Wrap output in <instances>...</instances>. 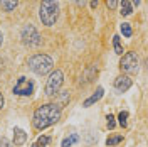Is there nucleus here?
Segmentation results:
<instances>
[{
  "instance_id": "nucleus-4",
  "label": "nucleus",
  "mask_w": 148,
  "mask_h": 147,
  "mask_svg": "<svg viewBox=\"0 0 148 147\" xmlns=\"http://www.w3.org/2000/svg\"><path fill=\"white\" fill-rule=\"evenodd\" d=\"M62 81H64V74L61 69H56L52 73L49 74L47 78V83H46V95L47 96H54L59 93L61 86H62Z\"/></svg>"
},
{
  "instance_id": "nucleus-10",
  "label": "nucleus",
  "mask_w": 148,
  "mask_h": 147,
  "mask_svg": "<svg viewBox=\"0 0 148 147\" xmlns=\"http://www.w3.org/2000/svg\"><path fill=\"white\" fill-rule=\"evenodd\" d=\"M103 93H104V90L99 86V88L96 90V93H94V95H91V96H89V98H88V100L83 103V105H84V107H91V105H94L96 101H99V100L103 98Z\"/></svg>"
},
{
  "instance_id": "nucleus-13",
  "label": "nucleus",
  "mask_w": 148,
  "mask_h": 147,
  "mask_svg": "<svg viewBox=\"0 0 148 147\" xmlns=\"http://www.w3.org/2000/svg\"><path fill=\"white\" fill-rule=\"evenodd\" d=\"M79 140V135L77 134H71L69 137H66L64 140H62V147H71L73 144H76Z\"/></svg>"
},
{
  "instance_id": "nucleus-27",
  "label": "nucleus",
  "mask_w": 148,
  "mask_h": 147,
  "mask_svg": "<svg viewBox=\"0 0 148 147\" xmlns=\"http://www.w3.org/2000/svg\"><path fill=\"white\" fill-rule=\"evenodd\" d=\"M30 147H37V146H36V144H32V146H30Z\"/></svg>"
},
{
  "instance_id": "nucleus-14",
  "label": "nucleus",
  "mask_w": 148,
  "mask_h": 147,
  "mask_svg": "<svg viewBox=\"0 0 148 147\" xmlns=\"http://www.w3.org/2000/svg\"><path fill=\"white\" fill-rule=\"evenodd\" d=\"M113 47H114V53H116V54L123 56V46H121L120 36H114V37H113Z\"/></svg>"
},
{
  "instance_id": "nucleus-21",
  "label": "nucleus",
  "mask_w": 148,
  "mask_h": 147,
  "mask_svg": "<svg viewBox=\"0 0 148 147\" xmlns=\"http://www.w3.org/2000/svg\"><path fill=\"white\" fill-rule=\"evenodd\" d=\"M106 120H108V122H106V123H108V129H114V125H116V122H114V117H113V115H108V117H106Z\"/></svg>"
},
{
  "instance_id": "nucleus-19",
  "label": "nucleus",
  "mask_w": 148,
  "mask_h": 147,
  "mask_svg": "<svg viewBox=\"0 0 148 147\" xmlns=\"http://www.w3.org/2000/svg\"><path fill=\"white\" fill-rule=\"evenodd\" d=\"M96 73H98V69H96L94 66L88 68V71H86V80H84V81H86V83H88V81H92V76H94Z\"/></svg>"
},
{
  "instance_id": "nucleus-7",
  "label": "nucleus",
  "mask_w": 148,
  "mask_h": 147,
  "mask_svg": "<svg viewBox=\"0 0 148 147\" xmlns=\"http://www.w3.org/2000/svg\"><path fill=\"white\" fill-rule=\"evenodd\" d=\"M34 93V83L27 80L25 76L18 78L15 86H14V95H18V96H30Z\"/></svg>"
},
{
  "instance_id": "nucleus-9",
  "label": "nucleus",
  "mask_w": 148,
  "mask_h": 147,
  "mask_svg": "<svg viewBox=\"0 0 148 147\" xmlns=\"http://www.w3.org/2000/svg\"><path fill=\"white\" fill-rule=\"evenodd\" d=\"M25 140H27V134L20 127H15L14 129V146H22L25 144Z\"/></svg>"
},
{
  "instance_id": "nucleus-17",
  "label": "nucleus",
  "mask_w": 148,
  "mask_h": 147,
  "mask_svg": "<svg viewBox=\"0 0 148 147\" xmlns=\"http://www.w3.org/2000/svg\"><path fill=\"white\" fill-rule=\"evenodd\" d=\"M121 140H123V135H113V137H110L106 140V146L113 147V146H116V144H120Z\"/></svg>"
},
{
  "instance_id": "nucleus-5",
  "label": "nucleus",
  "mask_w": 148,
  "mask_h": 147,
  "mask_svg": "<svg viewBox=\"0 0 148 147\" xmlns=\"http://www.w3.org/2000/svg\"><path fill=\"white\" fill-rule=\"evenodd\" d=\"M20 39H22V42H24L25 46L32 47V46H39L42 37H40L39 31H37L32 24H27L25 27L22 29V32H20Z\"/></svg>"
},
{
  "instance_id": "nucleus-16",
  "label": "nucleus",
  "mask_w": 148,
  "mask_h": 147,
  "mask_svg": "<svg viewBox=\"0 0 148 147\" xmlns=\"http://www.w3.org/2000/svg\"><path fill=\"white\" fill-rule=\"evenodd\" d=\"M121 34H123L125 37H131V34H133L131 26H130V24H126V22H123V24H121Z\"/></svg>"
},
{
  "instance_id": "nucleus-8",
  "label": "nucleus",
  "mask_w": 148,
  "mask_h": 147,
  "mask_svg": "<svg viewBox=\"0 0 148 147\" xmlns=\"http://www.w3.org/2000/svg\"><path fill=\"white\" fill-rule=\"evenodd\" d=\"M114 88L120 93H125L126 90L131 88V80H130L128 76H118V78L114 80Z\"/></svg>"
},
{
  "instance_id": "nucleus-25",
  "label": "nucleus",
  "mask_w": 148,
  "mask_h": 147,
  "mask_svg": "<svg viewBox=\"0 0 148 147\" xmlns=\"http://www.w3.org/2000/svg\"><path fill=\"white\" fill-rule=\"evenodd\" d=\"M98 2H99V0H91V7H92V9H96V5H98Z\"/></svg>"
},
{
  "instance_id": "nucleus-11",
  "label": "nucleus",
  "mask_w": 148,
  "mask_h": 147,
  "mask_svg": "<svg viewBox=\"0 0 148 147\" xmlns=\"http://www.w3.org/2000/svg\"><path fill=\"white\" fill-rule=\"evenodd\" d=\"M18 5V0H0V7L3 12H12Z\"/></svg>"
},
{
  "instance_id": "nucleus-12",
  "label": "nucleus",
  "mask_w": 148,
  "mask_h": 147,
  "mask_svg": "<svg viewBox=\"0 0 148 147\" xmlns=\"http://www.w3.org/2000/svg\"><path fill=\"white\" fill-rule=\"evenodd\" d=\"M120 7H121V15H131L133 12V7H131V2L130 0H121L120 2Z\"/></svg>"
},
{
  "instance_id": "nucleus-6",
  "label": "nucleus",
  "mask_w": 148,
  "mask_h": 147,
  "mask_svg": "<svg viewBox=\"0 0 148 147\" xmlns=\"http://www.w3.org/2000/svg\"><path fill=\"white\" fill-rule=\"evenodd\" d=\"M120 68L123 73H136L138 71V56H136V53L123 54L120 61Z\"/></svg>"
},
{
  "instance_id": "nucleus-23",
  "label": "nucleus",
  "mask_w": 148,
  "mask_h": 147,
  "mask_svg": "<svg viewBox=\"0 0 148 147\" xmlns=\"http://www.w3.org/2000/svg\"><path fill=\"white\" fill-rule=\"evenodd\" d=\"M74 2H76V5H77V7H84L88 0H74Z\"/></svg>"
},
{
  "instance_id": "nucleus-18",
  "label": "nucleus",
  "mask_w": 148,
  "mask_h": 147,
  "mask_svg": "<svg viewBox=\"0 0 148 147\" xmlns=\"http://www.w3.org/2000/svg\"><path fill=\"white\" fill-rule=\"evenodd\" d=\"M128 112H121L120 115H118V123H120L121 127H126L128 125Z\"/></svg>"
},
{
  "instance_id": "nucleus-1",
  "label": "nucleus",
  "mask_w": 148,
  "mask_h": 147,
  "mask_svg": "<svg viewBox=\"0 0 148 147\" xmlns=\"http://www.w3.org/2000/svg\"><path fill=\"white\" fill-rule=\"evenodd\" d=\"M61 113H62V108H61V105H57V103L40 105V107L34 112L32 125H34L37 130H44V129H47V127L57 123L59 119H61Z\"/></svg>"
},
{
  "instance_id": "nucleus-15",
  "label": "nucleus",
  "mask_w": 148,
  "mask_h": 147,
  "mask_svg": "<svg viewBox=\"0 0 148 147\" xmlns=\"http://www.w3.org/2000/svg\"><path fill=\"white\" fill-rule=\"evenodd\" d=\"M49 142H51V137H47V135H40V137L37 139L36 146L37 147H47L49 146Z\"/></svg>"
},
{
  "instance_id": "nucleus-2",
  "label": "nucleus",
  "mask_w": 148,
  "mask_h": 147,
  "mask_svg": "<svg viewBox=\"0 0 148 147\" xmlns=\"http://www.w3.org/2000/svg\"><path fill=\"white\" fill-rule=\"evenodd\" d=\"M59 17V3L57 0H42L39 5V19L42 26H54L56 20Z\"/></svg>"
},
{
  "instance_id": "nucleus-22",
  "label": "nucleus",
  "mask_w": 148,
  "mask_h": 147,
  "mask_svg": "<svg viewBox=\"0 0 148 147\" xmlns=\"http://www.w3.org/2000/svg\"><path fill=\"white\" fill-rule=\"evenodd\" d=\"M106 3H108V7H110L111 10H114L116 5H118V0H106Z\"/></svg>"
},
{
  "instance_id": "nucleus-3",
  "label": "nucleus",
  "mask_w": 148,
  "mask_h": 147,
  "mask_svg": "<svg viewBox=\"0 0 148 147\" xmlns=\"http://www.w3.org/2000/svg\"><path fill=\"white\" fill-rule=\"evenodd\" d=\"M29 68L34 71L36 74H47L49 71H52V66H54V61L52 58L47 54H34L32 58H29Z\"/></svg>"
},
{
  "instance_id": "nucleus-24",
  "label": "nucleus",
  "mask_w": 148,
  "mask_h": 147,
  "mask_svg": "<svg viewBox=\"0 0 148 147\" xmlns=\"http://www.w3.org/2000/svg\"><path fill=\"white\" fill-rule=\"evenodd\" d=\"M3 105H5V100H3V95L0 93V110L3 108Z\"/></svg>"
},
{
  "instance_id": "nucleus-26",
  "label": "nucleus",
  "mask_w": 148,
  "mask_h": 147,
  "mask_svg": "<svg viewBox=\"0 0 148 147\" xmlns=\"http://www.w3.org/2000/svg\"><path fill=\"white\" fill-rule=\"evenodd\" d=\"M2 42H3V36H2V31H0V46H2Z\"/></svg>"
},
{
  "instance_id": "nucleus-20",
  "label": "nucleus",
  "mask_w": 148,
  "mask_h": 147,
  "mask_svg": "<svg viewBox=\"0 0 148 147\" xmlns=\"http://www.w3.org/2000/svg\"><path fill=\"white\" fill-rule=\"evenodd\" d=\"M0 147H15L12 142H10L9 139H5V137H0Z\"/></svg>"
}]
</instances>
